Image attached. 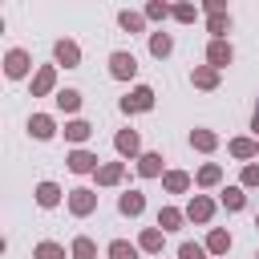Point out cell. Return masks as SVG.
I'll return each mask as SVG.
<instances>
[{"mask_svg":"<svg viewBox=\"0 0 259 259\" xmlns=\"http://www.w3.org/2000/svg\"><path fill=\"white\" fill-rule=\"evenodd\" d=\"M73 251H77V259H93V243H89V239H77Z\"/></svg>","mask_w":259,"mask_h":259,"instance_id":"cell-17","label":"cell"},{"mask_svg":"<svg viewBox=\"0 0 259 259\" xmlns=\"http://www.w3.org/2000/svg\"><path fill=\"white\" fill-rule=\"evenodd\" d=\"M194 146H202V150H210V146H214V138H210V134H202V130H198V134H194Z\"/></svg>","mask_w":259,"mask_h":259,"instance_id":"cell-22","label":"cell"},{"mask_svg":"<svg viewBox=\"0 0 259 259\" xmlns=\"http://www.w3.org/2000/svg\"><path fill=\"white\" fill-rule=\"evenodd\" d=\"M36 259H61V247H53V243H40V247H36Z\"/></svg>","mask_w":259,"mask_h":259,"instance_id":"cell-14","label":"cell"},{"mask_svg":"<svg viewBox=\"0 0 259 259\" xmlns=\"http://www.w3.org/2000/svg\"><path fill=\"white\" fill-rule=\"evenodd\" d=\"M166 186H170V190H182V186H186V174H170Z\"/></svg>","mask_w":259,"mask_h":259,"instance_id":"cell-24","label":"cell"},{"mask_svg":"<svg viewBox=\"0 0 259 259\" xmlns=\"http://www.w3.org/2000/svg\"><path fill=\"white\" fill-rule=\"evenodd\" d=\"M113 77H134V69H138V61L130 57V53H113Z\"/></svg>","mask_w":259,"mask_h":259,"instance_id":"cell-1","label":"cell"},{"mask_svg":"<svg viewBox=\"0 0 259 259\" xmlns=\"http://www.w3.org/2000/svg\"><path fill=\"white\" fill-rule=\"evenodd\" d=\"M206 8H214V12H219V8H223V0H206Z\"/></svg>","mask_w":259,"mask_h":259,"instance_id":"cell-32","label":"cell"},{"mask_svg":"<svg viewBox=\"0 0 259 259\" xmlns=\"http://www.w3.org/2000/svg\"><path fill=\"white\" fill-rule=\"evenodd\" d=\"M57 101H61V109H77V93H73V89H65Z\"/></svg>","mask_w":259,"mask_h":259,"instance_id":"cell-18","label":"cell"},{"mask_svg":"<svg viewBox=\"0 0 259 259\" xmlns=\"http://www.w3.org/2000/svg\"><path fill=\"white\" fill-rule=\"evenodd\" d=\"M158 223H162V227H178V210H162Z\"/></svg>","mask_w":259,"mask_h":259,"instance_id":"cell-26","label":"cell"},{"mask_svg":"<svg viewBox=\"0 0 259 259\" xmlns=\"http://www.w3.org/2000/svg\"><path fill=\"white\" fill-rule=\"evenodd\" d=\"M117 150H121V154H134V150H138V134H121V138H117Z\"/></svg>","mask_w":259,"mask_h":259,"instance_id":"cell-4","label":"cell"},{"mask_svg":"<svg viewBox=\"0 0 259 259\" xmlns=\"http://www.w3.org/2000/svg\"><path fill=\"white\" fill-rule=\"evenodd\" d=\"M85 134H89V125H85V121H73V125H69V138H77V142H81Z\"/></svg>","mask_w":259,"mask_h":259,"instance_id":"cell-19","label":"cell"},{"mask_svg":"<svg viewBox=\"0 0 259 259\" xmlns=\"http://www.w3.org/2000/svg\"><path fill=\"white\" fill-rule=\"evenodd\" d=\"M174 16H178V20H190L194 12H190V4H178V8H174Z\"/></svg>","mask_w":259,"mask_h":259,"instance_id":"cell-29","label":"cell"},{"mask_svg":"<svg viewBox=\"0 0 259 259\" xmlns=\"http://www.w3.org/2000/svg\"><path fill=\"white\" fill-rule=\"evenodd\" d=\"M154 53H158V57L170 53V36H154Z\"/></svg>","mask_w":259,"mask_h":259,"instance_id":"cell-21","label":"cell"},{"mask_svg":"<svg viewBox=\"0 0 259 259\" xmlns=\"http://www.w3.org/2000/svg\"><path fill=\"white\" fill-rule=\"evenodd\" d=\"M121 210H125V214H138V210H142V194H125V198H121Z\"/></svg>","mask_w":259,"mask_h":259,"instance_id":"cell-7","label":"cell"},{"mask_svg":"<svg viewBox=\"0 0 259 259\" xmlns=\"http://www.w3.org/2000/svg\"><path fill=\"white\" fill-rule=\"evenodd\" d=\"M36 198H40L45 206H53V202H57V186H53V182H45V186L36 190Z\"/></svg>","mask_w":259,"mask_h":259,"instance_id":"cell-6","label":"cell"},{"mask_svg":"<svg viewBox=\"0 0 259 259\" xmlns=\"http://www.w3.org/2000/svg\"><path fill=\"white\" fill-rule=\"evenodd\" d=\"M231 150H235V154H239V158H247V154H255V146H251V142H235V146H231Z\"/></svg>","mask_w":259,"mask_h":259,"instance_id":"cell-23","label":"cell"},{"mask_svg":"<svg viewBox=\"0 0 259 259\" xmlns=\"http://www.w3.org/2000/svg\"><path fill=\"white\" fill-rule=\"evenodd\" d=\"M182 259H202V247H198V243H186V247H182Z\"/></svg>","mask_w":259,"mask_h":259,"instance_id":"cell-20","label":"cell"},{"mask_svg":"<svg viewBox=\"0 0 259 259\" xmlns=\"http://www.w3.org/2000/svg\"><path fill=\"white\" fill-rule=\"evenodd\" d=\"M227 247H231L227 231H214V235H210V251H227Z\"/></svg>","mask_w":259,"mask_h":259,"instance_id":"cell-12","label":"cell"},{"mask_svg":"<svg viewBox=\"0 0 259 259\" xmlns=\"http://www.w3.org/2000/svg\"><path fill=\"white\" fill-rule=\"evenodd\" d=\"M142 247H162V235H158V231H146V239H142Z\"/></svg>","mask_w":259,"mask_h":259,"instance_id":"cell-27","label":"cell"},{"mask_svg":"<svg viewBox=\"0 0 259 259\" xmlns=\"http://www.w3.org/2000/svg\"><path fill=\"white\" fill-rule=\"evenodd\" d=\"M210 61H214V65H227V61H231V49H227V45H210Z\"/></svg>","mask_w":259,"mask_h":259,"instance_id":"cell-3","label":"cell"},{"mask_svg":"<svg viewBox=\"0 0 259 259\" xmlns=\"http://www.w3.org/2000/svg\"><path fill=\"white\" fill-rule=\"evenodd\" d=\"M109 255H113V259H134V247H130V243H113Z\"/></svg>","mask_w":259,"mask_h":259,"instance_id":"cell-13","label":"cell"},{"mask_svg":"<svg viewBox=\"0 0 259 259\" xmlns=\"http://www.w3.org/2000/svg\"><path fill=\"white\" fill-rule=\"evenodd\" d=\"M158 170H162V158L158 154H146L142 158V174H158Z\"/></svg>","mask_w":259,"mask_h":259,"instance_id":"cell-5","label":"cell"},{"mask_svg":"<svg viewBox=\"0 0 259 259\" xmlns=\"http://www.w3.org/2000/svg\"><path fill=\"white\" fill-rule=\"evenodd\" d=\"M194 81H198V85H214V73H210V69H202V73H194Z\"/></svg>","mask_w":259,"mask_h":259,"instance_id":"cell-28","label":"cell"},{"mask_svg":"<svg viewBox=\"0 0 259 259\" xmlns=\"http://www.w3.org/2000/svg\"><path fill=\"white\" fill-rule=\"evenodd\" d=\"M223 198H227V206H235V210H239V206H243V194H239V190H227V194H223Z\"/></svg>","mask_w":259,"mask_h":259,"instance_id":"cell-25","label":"cell"},{"mask_svg":"<svg viewBox=\"0 0 259 259\" xmlns=\"http://www.w3.org/2000/svg\"><path fill=\"white\" fill-rule=\"evenodd\" d=\"M206 214H210V202H206V198H198V202L190 206V219H206Z\"/></svg>","mask_w":259,"mask_h":259,"instance_id":"cell-16","label":"cell"},{"mask_svg":"<svg viewBox=\"0 0 259 259\" xmlns=\"http://www.w3.org/2000/svg\"><path fill=\"white\" fill-rule=\"evenodd\" d=\"M8 73H12V77L24 73V53H12V57H8Z\"/></svg>","mask_w":259,"mask_h":259,"instance_id":"cell-9","label":"cell"},{"mask_svg":"<svg viewBox=\"0 0 259 259\" xmlns=\"http://www.w3.org/2000/svg\"><path fill=\"white\" fill-rule=\"evenodd\" d=\"M121 24H125V28H142V20H138V16H130V12H121Z\"/></svg>","mask_w":259,"mask_h":259,"instance_id":"cell-30","label":"cell"},{"mask_svg":"<svg viewBox=\"0 0 259 259\" xmlns=\"http://www.w3.org/2000/svg\"><path fill=\"white\" fill-rule=\"evenodd\" d=\"M89 206H93V198H89V190H77V198H73V210H81V214H85Z\"/></svg>","mask_w":259,"mask_h":259,"instance_id":"cell-11","label":"cell"},{"mask_svg":"<svg viewBox=\"0 0 259 259\" xmlns=\"http://www.w3.org/2000/svg\"><path fill=\"white\" fill-rule=\"evenodd\" d=\"M150 101H154V93H150V89H134L121 105H125V109H150Z\"/></svg>","mask_w":259,"mask_h":259,"instance_id":"cell-2","label":"cell"},{"mask_svg":"<svg viewBox=\"0 0 259 259\" xmlns=\"http://www.w3.org/2000/svg\"><path fill=\"white\" fill-rule=\"evenodd\" d=\"M69 166H73V170H89V166H93V158H89V154H85V150H77V154H73V162H69Z\"/></svg>","mask_w":259,"mask_h":259,"instance_id":"cell-10","label":"cell"},{"mask_svg":"<svg viewBox=\"0 0 259 259\" xmlns=\"http://www.w3.org/2000/svg\"><path fill=\"white\" fill-rule=\"evenodd\" d=\"M243 182H259V166H247V174H243Z\"/></svg>","mask_w":259,"mask_h":259,"instance_id":"cell-31","label":"cell"},{"mask_svg":"<svg viewBox=\"0 0 259 259\" xmlns=\"http://www.w3.org/2000/svg\"><path fill=\"white\" fill-rule=\"evenodd\" d=\"M255 130H259V109H255Z\"/></svg>","mask_w":259,"mask_h":259,"instance_id":"cell-33","label":"cell"},{"mask_svg":"<svg viewBox=\"0 0 259 259\" xmlns=\"http://www.w3.org/2000/svg\"><path fill=\"white\" fill-rule=\"evenodd\" d=\"M32 134H36V138H49V134H53V130H49V117H32Z\"/></svg>","mask_w":259,"mask_h":259,"instance_id":"cell-15","label":"cell"},{"mask_svg":"<svg viewBox=\"0 0 259 259\" xmlns=\"http://www.w3.org/2000/svg\"><path fill=\"white\" fill-rule=\"evenodd\" d=\"M57 57H61V61H65V65H73V61H77V49H73V45H65V40H61V45H57Z\"/></svg>","mask_w":259,"mask_h":259,"instance_id":"cell-8","label":"cell"}]
</instances>
